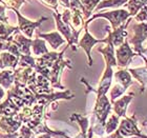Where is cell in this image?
Listing matches in <instances>:
<instances>
[{
    "label": "cell",
    "mask_w": 147,
    "mask_h": 138,
    "mask_svg": "<svg viewBox=\"0 0 147 138\" xmlns=\"http://www.w3.org/2000/svg\"><path fill=\"white\" fill-rule=\"evenodd\" d=\"M113 67H110L109 65H106V69H105V72L102 76L101 80H100V83H99V86L97 90H94L92 88H90L88 83L86 82L84 78H81V81L83 83H85L86 86L88 88L89 91L92 92L97 93V97H100V96L106 95V93L108 92L110 86H111V80H113Z\"/></svg>",
    "instance_id": "cell-6"
},
{
    "label": "cell",
    "mask_w": 147,
    "mask_h": 138,
    "mask_svg": "<svg viewBox=\"0 0 147 138\" xmlns=\"http://www.w3.org/2000/svg\"><path fill=\"white\" fill-rule=\"evenodd\" d=\"M0 59L2 61V65L4 68H11L12 70H15L17 68V65L19 63V58L16 57L9 52H2L0 54Z\"/></svg>",
    "instance_id": "cell-16"
},
{
    "label": "cell",
    "mask_w": 147,
    "mask_h": 138,
    "mask_svg": "<svg viewBox=\"0 0 147 138\" xmlns=\"http://www.w3.org/2000/svg\"><path fill=\"white\" fill-rule=\"evenodd\" d=\"M5 96V91H4V89H3L2 86H0V101L2 100V98Z\"/></svg>",
    "instance_id": "cell-33"
},
{
    "label": "cell",
    "mask_w": 147,
    "mask_h": 138,
    "mask_svg": "<svg viewBox=\"0 0 147 138\" xmlns=\"http://www.w3.org/2000/svg\"><path fill=\"white\" fill-rule=\"evenodd\" d=\"M38 36L47 41L53 48V50H57L59 46L65 42V39H63L61 34L59 32H52V33H47V34H42V33H38Z\"/></svg>",
    "instance_id": "cell-12"
},
{
    "label": "cell",
    "mask_w": 147,
    "mask_h": 138,
    "mask_svg": "<svg viewBox=\"0 0 147 138\" xmlns=\"http://www.w3.org/2000/svg\"><path fill=\"white\" fill-rule=\"evenodd\" d=\"M43 2L45 3L46 5H49V7H52L55 12H58V0H42Z\"/></svg>",
    "instance_id": "cell-30"
},
{
    "label": "cell",
    "mask_w": 147,
    "mask_h": 138,
    "mask_svg": "<svg viewBox=\"0 0 147 138\" xmlns=\"http://www.w3.org/2000/svg\"><path fill=\"white\" fill-rule=\"evenodd\" d=\"M83 5V18L84 20H88L90 18V15L96 10L97 5L101 2L102 0H80Z\"/></svg>",
    "instance_id": "cell-15"
},
{
    "label": "cell",
    "mask_w": 147,
    "mask_h": 138,
    "mask_svg": "<svg viewBox=\"0 0 147 138\" xmlns=\"http://www.w3.org/2000/svg\"><path fill=\"white\" fill-rule=\"evenodd\" d=\"M15 82V75H14V70H3L0 73V86L3 89H6L9 91Z\"/></svg>",
    "instance_id": "cell-14"
},
{
    "label": "cell",
    "mask_w": 147,
    "mask_h": 138,
    "mask_svg": "<svg viewBox=\"0 0 147 138\" xmlns=\"http://www.w3.org/2000/svg\"><path fill=\"white\" fill-rule=\"evenodd\" d=\"M98 51L103 54V57L105 59L106 65H109L113 68L117 67V59H116V55H115V46H113V43L106 42V46H105L104 49L99 48Z\"/></svg>",
    "instance_id": "cell-13"
},
{
    "label": "cell",
    "mask_w": 147,
    "mask_h": 138,
    "mask_svg": "<svg viewBox=\"0 0 147 138\" xmlns=\"http://www.w3.org/2000/svg\"><path fill=\"white\" fill-rule=\"evenodd\" d=\"M113 76H115V78H116L117 82L120 83L121 86H123L125 89H127V88L132 83L131 75L129 74V72L127 70L117 71L116 73L113 74Z\"/></svg>",
    "instance_id": "cell-17"
},
{
    "label": "cell",
    "mask_w": 147,
    "mask_h": 138,
    "mask_svg": "<svg viewBox=\"0 0 147 138\" xmlns=\"http://www.w3.org/2000/svg\"><path fill=\"white\" fill-rule=\"evenodd\" d=\"M128 72H130L136 77V79H138L142 83V91H143L145 86L147 84V69L146 68L130 69Z\"/></svg>",
    "instance_id": "cell-21"
},
{
    "label": "cell",
    "mask_w": 147,
    "mask_h": 138,
    "mask_svg": "<svg viewBox=\"0 0 147 138\" xmlns=\"http://www.w3.org/2000/svg\"><path fill=\"white\" fill-rule=\"evenodd\" d=\"M32 53L36 56H42L46 53H49V50L45 46V41L40 38H35L33 40V43H32V48H31Z\"/></svg>",
    "instance_id": "cell-19"
},
{
    "label": "cell",
    "mask_w": 147,
    "mask_h": 138,
    "mask_svg": "<svg viewBox=\"0 0 147 138\" xmlns=\"http://www.w3.org/2000/svg\"><path fill=\"white\" fill-rule=\"evenodd\" d=\"M25 1L26 0H0L1 4H4L7 9H11V10L12 9L19 10Z\"/></svg>",
    "instance_id": "cell-26"
},
{
    "label": "cell",
    "mask_w": 147,
    "mask_h": 138,
    "mask_svg": "<svg viewBox=\"0 0 147 138\" xmlns=\"http://www.w3.org/2000/svg\"><path fill=\"white\" fill-rule=\"evenodd\" d=\"M127 2H128V0H103L97 5L96 11L105 9V7H119Z\"/></svg>",
    "instance_id": "cell-23"
},
{
    "label": "cell",
    "mask_w": 147,
    "mask_h": 138,
    "mask_svg": "<svg viewBox=\"0 0 147 138\" xmlns=\"http://www.w3.org/2000/svg\"><path fill=\"white\" fill-rule=\"evenodd\" d=\"M146 5H147V4H146Z\"/></svg>",
    "instance_id": "cell-35"
},
{
    "label": "cell",
    "mask_w": 147,
    "mask_h": 138,
    "mask_svg": "<svg viewBox=\"0 0 147 138\" xmlns=\"http://www.w3.org/2000/svg\"><path fill=\"white\" fill-rule=\"evenodd\" d=\"M137 55V53L132 51V49L129 46L128 40L127 38L125 41L123 42V44L116 50V59H117V65H119L121 68H126L128 67V65L131 62L132 57Z\"/></svg>",
    "instance_id": "cell-7"
},
{
    "label": "cell",
    "mask_w": 147,
    "mask_h": 138,
    "mask_svg": "<svg viewBox=\"0 0 147 138\" xmlns=\"http://www.w3.org/2000/svg\"><path fill=\"white\" fill-rule=\"evenodd\" d=\"M51 134H49V133H42V134H40V135H38L36 138H51Z\"/></svg>",
    "instance_id": "cell-32"
},
{
    "label": "cell",
    "mask_w": 147,
    "mask_h": 138,
    "mask_svg": "<svg viewBox=\"0 0 147 138\" xmlns=\"http://www.w3.org/2000/svg\"><path fill=\"white\" fill-rule=\"evenodd\" d=\"M12 11L16 13V15H17V18H18V28H19V31H21L25 36L28 37V38H33V34H34V31L36 30L37 28H39L41 23L43 21H45L47 20V17H41L39 20H37V21H31V20H28L26 19L25 17L21 15V13L19 12V10H16V9H12Z\"/></svg>",
    "instance_id": "cell-4"
},
{
    "label": "cell",
    "mask_w": 147,
    "mask_h": 138,
    "mask_svg": "<svg viewBox=\"0 0 147 138\" xmlns=\"http://www.w3.org/2000/svg\"><path fill=\"white\" fill-rule=\"evenodd\" d=\"M132 30V36L127 38L129 44H132V50L138 55H142L144 52V48L142 46V43L147 38V23L141 22L134 25Z\"/></svg>",
    "instance_id": "cell-3"
},
{
    "label": "cell",
    "mask_w": 147,
    "mask_h": 138,
    "mask_svg": "<svg viewBox=\"0 0 147 138\" xmlns=\"http://www.w3.org/2000/svg\"><path fill=\"white\" fill-rule=\"evenodd\" d=\"M121 136H131L136 135L141 138H147V136L143 135L140 130L137 126V121H136V116L131 117V118H127L125 117V119H123L121 123L119 124V128L117 130Z\"/></svg>",
    "instance_id": "cell-9"
},
{
    "label": "cell",
    "mask_w": 147,
    "mask_h": 138,
    "mask_svg": "<svg viewBox=\"0 0 147 138\" xmlns=\"http://www.w3.org/2000/svg\"><path fill=\"white\" fill-rule=\"evenodd\" d=\"M69 119L76 120L77 122L79 123L80 126H81V134L86 137L87 128H88V126H89L88 118H87V117H84V116H81V115H78V114H73V116H71Z\"/></svg>",
    "instance_id": "cell-24"
},
{
    "label": "cell",
    "mask_w": 147,
    "mask_h": 138,
    "mask_svg": "<svg viewBox=\"0 0 147 138\" xmlns=\"http://www.w3.org/2000/svg\"><path fill=\"white\" fill-rule=\"evenodd\" d=\"M135 19L137 21H147V5L142 7L138 15L135 16Z\"/></svg>",
    "instance_id": "cell-27"
},
{
    "label": "cell",
    "mask_w": 147,
    "mask_h": 138,
    "mask_svg": "<svg viewBox=\"0 0 147 138\" xmlns=\"http://www.w3.org/2000/svg\"><path fill=\"white\" fill-rule=\"evenodd\" d=\"M130 14H129L126 10H115V11H110V12H105V13H97L95 15H92V17L85 21L84 24H87L90 21H92L94 19L96 18H106L108 21H110L111 23V27H113V30H116L120 27V25H122L124 22L127 20Z\"/></svg>",
    "instance_id": "cell-2"
},
{
    "label": "cell",
    "mask_w": 147,
    "mask_h": 138,
    "mask_svg": "<svg viewBox=\"0 0 147 138\" xmlns=\"http://www.w3.org/2000/svg\"><path fill=\"white\" fill-rule=\"evenodd\" d=\"M100 42H104L105 43V39H96L92 35L89 34L88 32V25L84 24V35L81 38L79 42H78V46L82 48L84 51H85L86 55H87V58H88V65L92 67V55H90V52H92V46L97 44V43Z\"/></svg>",
    "instance_id": "cell-8"
},
{
    "label": "cell",
    "mask_w": 147,
    "mask_h": 138,
    "mask_svg": "<svg viewBox=\"0 0 147 138\" xmlns=\"http://www.w3.org/2000/svg\"><path fill=\"white\" fill-rule=\"evenodd\" d=\"M119 118L120 117L118 115H115V114H111L109 116V119L105 123V132H106L107 135L113 134V132H115L119 128Z\"/></svg>",
    "instance_id": "cell-22"
},
{
    "label": "cell",
    "mask_w": 147,
    "mask_h": 138,
    "mask_svg": "<svg viewBox=\"0 0 147 138\" xmlns=\"http://www.w3.org/2000/svg\"><path fill=\"white\" fill-rule=\"evenodd\" d=\"M142 57V58L144 59V61H145V63H146V69H147V59H146V57H145L144 55H140Z\"/></svg>",
    "instance_id": "cell-34"
},
{
    "label": "cell",
    "mask_w": 147,
    "mask_h": 138,
    "mask_svg": "<svg viewBox=\"0 0 147 138\" xmlns=\"http://www.w3.org/2000/svg\"><path fill=\"white\" fill-rule=\"evenodd\" d=\"M7 9L4 4H0V22L7 23L9 24V19L5 16V10Z\"/></svg>",
    "instance_id": "cell-29"
},
{
    "label": "cell",
    "mask_w": 147,
    "mask_h": 138,
    "mask_svg": "<svg viewBox=\"0 0 147 138\" xmlns=\"http://www.w3.org/2000/svg\"><path fill=\"white\" fill-rule=\"evenodd\" d=\"M17 31H19V28L17 27L0 22V41H9V37L13 36Z\"/></svg>",
    "instance_id": "cell-18"
},
{
    "label": "cell",
    "mask_w": 147,
    "mask_h": 138,
    "mask_svg": "<svg viewBox=\"0 0 147 138\" xmlns=\"http://www.w3.org/2000/svg\"><path fill=\"white\" fill-rule=\"evenodd\" d=\"M59 1H60L62 5L65 6L66 9H69V0H59Z\"/></svg>",
    "instance_id": "cell-31"
},
{
    "label": "cell",
    "mask_w": 147,
    "mask_h": 138,
    "mask_svg": "<svg viewBox=\"0 0 147 138\" xmlns=\"http://www.w3.org/2000/svg\"><path fill=\"white\" fill-rule=\"evenodd\" d=\"M147 4V0H129L125 6L128 9V13L130 16H136L140 10Z\"/></svg>",
    "instance_id": "cell-20"
},
{
    "label": "cell",
    "mask_w": 147,
    "mask_h": 138,
    "mask_svg": "<svg viewBox=\"0 0 147 138\" xmlns=\"http://www.w3.org/2000/svg\"><path fill=\"white\" fill-rule=\"evenodd\" d=\"M68 46H66L64 49L62 50V52L60 53L59 55V58L54 62L53 67L51 68V74H49V82L54 88H57V89L63 90L64 86H61L60 83V75H61L62 71L64 68H68V69H73L71 67V60H64L63 59V54L65 53V51L67 50Z\"/></svg>",
    "instance_id": "cell-1"
},
{
    "label": "cell",
    "mask_w": 147,
    "mask_h": 138,
    "mask_svg": "<svg viewBox=\"0 0 147 138\" xmlns=\"http://www.w3.org/2000/svg\"><path fill=\"white\" fill-rule=\"evenodd\" d=\"M60 53L57 52H49L44 55L40 56L36 58V65L40 68H47L51 69L54 65V62L59 58Z\"/></svg>",
    "instance_id": "cell-11"
},
{
    "label": "cell",
    "mask_w": 147,
    "mask_h": 138,
    "mask_svg": "<svg viewBox=\"0 0 147 138\" xmlns=\"http://www.w3.org/2000/svg\"><path fill=\"white\" fill-rule=\"evenodd\" d=\"M69 10H80L83 13V5L80 0H69Z\"/></svg>",
    "instance_id": "cell-28"
},
{
    "label": "cell",
    "mask_w": 147,
    "mask_h": 138,
    "mask_svg": "<svg viewBox=\"0 0 147 138\" xmlns=\"http://www.w3.org/2000/svg\"><path fill=\"white\" fill-rule=\"evenodd\" d=\"M134 93H130L129 95L123 96L122 98L118 99L117 101L113 102V112L118 115L119 117H126V109H127V104L131 101L132 97H134Z\"/></svg>",
    "instance_id": "cell-10"
},
{
    "label": "cell",
    "mask_w": 147,
    "mask_h": 138,
    "mask_svg": "<svg viewBox=\"0 0 147 138\" xmlns=\"http://www.w3.org/2000/svg\"><path fill=\"white\" fill-rule=\"evenodd\" d=\"M110 111H111V104H110L109 99L106 97V95L97 97L94 114H95L98 122L103 126H105L106 118L109 115Z\"/></svg>",
    "instance_id": "cell-5"
},
{
    "label": "cell",
    "mask_w": 147,
    "mask_h": 138,
    "mask_svg": "<svg viewBox=\"0 0 147 138\" xmlns=\"http://www.w3.org/2000/svg\"><path fill=\"white\" fill-rule=\"evenodd\" d=\"M125 91H126V89L124 86H121L120 83H116V84L113 86V89L110 90V101L113 103V102L116 101V99L122 95Z\"/></svg>",
    "instance_id": "cell-25"
}]
</instances>
